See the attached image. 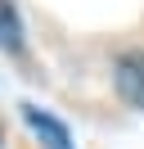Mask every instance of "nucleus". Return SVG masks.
Instances as JSON below:
<instances>
[{"mask_svg":"<svg viewBox=\"0 0 144 149\" xmlns=\"http://www.w3.org/2000/svg\"><path fill=\"white\" fill-rule=\"evenodd\" d=\"M117 77V95H122L131 109H144V50H126L113 68Z\"/></svg>","mask_w":144,"mask_h":149,"instance_id":"nucleus-1","label":"nucleus"},{"mask_svg":"<svg viewBox=\"0 0 144 149\" xmlns=\"http://www.w3.org/2000/svg\"><path fill=\"white\" fill-rule=\"evenodd\" d=\"M23 118H27V127L41 136V145H45V149H72V136H68V127H63L59 118L41 113L36 104H23Z\"/></svg>","mask_w":144,"mask_h":149,"instance_id":"nucleus-2","label":"nucleus"},{"mask_svg":"<svg viewBox=\"0 0 144 149\" xmlns=\"http://www.w3.org/2000/svg\"><path fill=\"white\" fill-rule=\"evenodd\" d=\"M0 50H9V54L23 50V18H18L14 0H0Z\"/></svg>","mask_w":144,"mask_h":149,"instance_id":"nucleus-3","label":"nucleus"}]
</instances>
